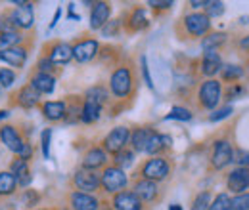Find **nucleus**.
I'll use <instances>...</instances> for the list:
<instances>
[{
	"instance_id": "obj_2",
	"label": "nucleus",
	"mask_w": 249,
	"mask_h": 210,
	"mask_svg": "<svg viewBox=\"0 0 249 210\" xmlns=\"http://www.w3.org/2000/svg\"><path fill=\"white\" fill-rule=\"evenodd\" d=\"M14 4L18 6L14 12H12V19H14V25L16 29L23 31V29H31L33 23H35V12H33V4L31 2H21V0H14Z\"/></svg>"
},
{
	"instance_id": "obj_40",
	"label": "nucleus",
	"mask_w": 249,
	"mask_h": 210,
	"mask_svg": "<svg viewBox=\"0 0 249 210\" xmlns=\"http://www.w3.org/2000/svg\"><path fill=\"white\" fill-rule=\"evenodd\" d=\"M232 210H249V193H242L232 199Z\"/></svg>"
},
{
	"instance_id": "obj_20",
	"label": "nucleus",
	"mask_w": 249,
	"mask_h": 210,
	"mask_svg": "<svg viewBox=\"0 0 249 210\" xmlns=\"http://www.w3.org/2000/svg\"><path fill=\"white\" fill-rule=\"evenodd\" d=\"M109 17V4L107 2H96L90 14V27L92 29H102L107 23Z\"/></svg>"
},
{
	"instance_id": "obj_55",
	"label": "nucleus",
	"mask_w": 249,
	"mask_h": 210,
	"mask_svg": "<svg viewBox=\"0 0 249 210\" xmlns=\"http://www.w3.org/2000/svg\"><path fill=\"white\" fill-rule=\"evenodd\" d=\"M240 21H242V23H249V16H246V17H242Z\"/></svg>"
},
{
	"instance_id": "obj_3",
	"label": "nucleus",
	"mask_w": 249,
	"mask_h": 210,
	"mask_svg": "<svg viewBox=\"0 0 249 210\" xmlns=\"http://www.w3.org/2000/svg\"><path fill=\"white\" fill-rule=\"evenodd\" d=\"M171 172V166L165 159H150L144 166H142V176L144 180H150V181H161L165 180Z\"/></svg>"
},
{
	"instance_id": "obj_13",
	"label": "nucleus",
	"mask_w": 249,
	"mask_h": 210,
	"mask_svg": "<svg viewBox=\"0 0 249 210\" xmlns=\"http://www.w3.org/2000/svg\"><path fill=\"white\" fill-rule=\"evenodd\" d=\"M98 54V42L96 40H81L73 46V58L79 63H87Z\"/></svg>"
},
{
	"instance_id": "obj_18",
	"label": "nucleus",
	"mask_w": 249,
	"mask_h": 210,
	"mask_svg": "<svg viewBox=\"0 0 249 210\" xmlns=\"http://www.w3.org/2000/svg\"><path fill=\"white\" fill-rule=\"evenodd\" d=\"M142 203H152L156 201L157 197V185L156 181H150V180H140L134 183V191H132Z\"/></svg>"
},
{
	"instance_id": "obj_34",
	"label": "nucleus",
	"mask_w": 249,
	"mask_h": 210,
	"mask_svg": "<svg viewBox=\"0 0 249 210\" xmlns=\"http://www.w3.org/2000/svg\"><path fill=\"white\" fill-rule=\"evenodd\" d=\"M209 207H211V195L207 191H203V193H199L196 197V201L192 205V210H209Z\"/></svg>"
},
{
	"instance_id": "obj_25",
	"label": "nucleus",
	"mask_w": 249,
	"mask_h": 210,
	"mask_svg": "<svg viewBox=\"0 0 249 210\" xmlns=\"http://www.w3.org/2000/svg\"><path fill=\"white\" fill-rule=\"evenodd\" d=\"M18 189V178L8 170L0 172V197H10Z\"/></svg>"
},
{
	"instance_id": "obj_23",
	"label": "nucleus",
	"mask_w": 249,
	"mask_h": 210,
	"mask_svg": "<svg viewBox=\"0 0 249 210\" xmlns=\"http://www.w3.org/2000/svg\"><path fill=\"white\" fill-rule=\"evenodd\" d=\"M42 113H44L46 119L52 120V122L62 120L63 117L67 115V111H65V103H63V101H46V103L42 105Z\"/></svg>"
},
{
	"instance_id": "obj_54",
	"label": "nucleus",
	"mask_w": 249,
	"mask_h": 210,
	"mask_svg": "<svg viewBox=\"0 0 249 210\" xmlns=\"http://www.w3.org/2000/svg\"><path fill=\"white\" fill-rule=\"evenodd\" d=\"M169 210H182V207H178V205H171V209Z\"/></svg>"
},
{
	"instance_id": "obj_57",
	"label": "nucleus",
	"mask_w": 249,
	"mask_h": 210,
	"mask_svg": "<svg viewBox=\"0 0 249 210\" xmlns=\"http://www.w3.org/2000/svg\"><path fill=\"white\" fill-rule=\"evenodd\" d=\"M62 210H67V209H62Z\"/></svg>"
},
{
	"instance_id": "obj_52",
	"label": "nucleus",
	"mask_w": 249,
	"mask_h": 210,
	"mask_svg": "<svg viewBox=\"0 0 249 210\" xmlns=\"http://www.w3.org/2000/svg\"><path fill=\"white\" fill-rule=\"evenodd\" d=\"M6 117H10V111H8V109H2V111H0V120L6 119Z\"/></svg>"
},
{
	"instance_id": "obj_33",
	"label": "nucleus",
	"mask_w": 249,
	"mask_h": 210,
	"mask_svg": "<svg viewBox=\"0 0 249 210\" xmlns=\"http://www.w3.org/2000/svg\"><path fill=\"white\" fill-rule=\"evenodd\" d=\"M209 210H232V199L226 193H220V195H217V199L211 203Z\"/></svg>"
},
{
	"instance_id": "obj_19",
	"label": "nucleus",
	"mask_w": 249,
	"mask_h": 210,
	"mask_svg": "<svg viewBox=\"0 0 249 210\" xmlns=\"http://www.w3.org/2000/svg\"><path fill=\"white\" fill-rule=\"evenodd\" d=\"M29 86H33L38 94H52L56 88V79L52 75H44V73H35L31 77Z\"/></svg>"
},
{
	"instance_id": "obj_27",
	"label": "nucleus",
	"mask_w": 249,
	"mask_h": 210,
	"mask_svg": "<svg viewBox=\"0 0 249 210\" xmlns=\"http://www.w3.org/2000/svg\"><path fill=\"white\" fill-rule=\"evenodd\" d=\"M171 145V138L169 136H161V134H157L154 132V136L150 138V142H148V145H146V153L148 155H156L159 153L161 149H165V147H169Z\"/></svg>"
},
{
	"instance_id": "obj_42",
	"label": "nucleus",
	"mask_w": 249,
	"mask_h": 210,
	"mask_svg": "<svg viewBox=\"0 0 249 210\" xmlns=\"http://www.w3.org/2000/svg\"><path fill=\"white\" fill-rule=\"evenodd\" d=\"M54 63L48 60V58H42V60L38 61V73H44V75H52V71H54Z\"/></svg>"
},
{
	"instance_id": "obj_30",
	"label": "nucleus",
	"mask_w": 249,
	"mask_h": 210,
	"mask_svg": "<svg viewBox=\"0 0 249 210\" xmlns=\"http://www.w3.org/2000/svg\"><path fill=\"white\" fill-rule=\"evenodd\" d=\"M128 27L132 31H140L144 27H148V17H146V12L142 8L134 10L132 16H130V21H128Z\"/></svg>"
},
{
	"instance_id": "obj_12",
	"label": "nucleus",
	"mask_w": 249,
	"mask_h": 210,
	"mask_svg": "<svg viewBox=\"0 0 249 210\" xmlns=\"http://www.w3.org/2000/svg\"><path fill=\"white\" fill-rule=\"evenodd\" d=\"M115 210H142V201L132 191H121L113 197Z\"/></svg>"
},
{
	"instance_id": "obj_17",
	"label": "nucleus",
	"mask_w": 249,
	"mask_h": 210,
	"mask_svg": "<svg viewBox=\"0 0 249 210\" xmlns=\"http://www.w3.org/2000/svg\"><path fill=\"white\" fill-rule=\"evenodd\" d=\"M10 172L18 178V185L27 187L31 183V172H29V162L23 159H14L10 164Z\"/></svg>"
},
{
	"instance_id": "obj_26",
	"label": "nucleus",
	"mask_w": 249,
	"mask_h": 210,
	"mask_svg": "<svg viewBox=\"0 0 249 210\" xmlns=\"http://www.w3.org/2000/svg\"><path fill=\"white\" fill-rule=\"evenodd\" d=\"M220 67H222V63H220V58H218L217 52H205L203 61H201V71H203V75L213 77L215 73L220 71Z\"/></svg>"
},
{
	"instance_id": "obj_50",
	"label": "nucleus",
	"mask_w": 249,
	"mask_h": 210,
	"mask_svg": "<svg viewBox=\"0 0 249 210\" xmlns=\"http://www.w3.org/2000/svg\"><path fill=\"white\" fill-rule=\"evenodd\" d=\"M190 6H194V8H201V6H207V2H203V0H194V2H190Z\"/></svg>"
},
{
	"instance_id": "obj_49",
	"label": "nucleus",
	"mask_w": 249,
	"mask_h": 210,
	"mask_svg": "<svg viewBox=\"0 0 249 210\" xmlns=\"http://www.w3.org/2000/svg\"><path fill=\"white\" fill-rule=\"evenodd\" d=\"M240 164H242V168L249 166V153H244V155H242V159H240Z\"/></svg>"
},
{
	"instance_id": "obj_7",
	"label": "nucleus",
	"mask_w": 249,
	"mask_h": 210,
	"mask_svg": "<svg viewBox=\"0 0 249 210\" xmlns=\"http://www.w3.org/2000/svg\"><path fill=\"white\" fill-rule=\"evenodd\" d=\"M75 187L81 191V193H94V191H98V187H100V178H98V174H94L92 170H87V168H81V170H77L75 172Z\"/></svg>"
},
{
	"instance_id": "obj_11",
	"label": "nucleus",
	"mask_w": 249,
	"mask_h": 210,
	"mask_svg": "<svg viewBox=\"0 0 249 210\" xmlns=\"http://www.w3.org/2000/svg\"><path fill=\"white\" fill-rule=\"evenodd\" d=\"M12 97H14V103L23 107V109H31V107H35L40 101V94L35 90L33 86H29V84L23 86L21 90H18Z\"/></svg>"
},
{
	"instance_id": "obj_31",
	"label": "nucleus",
	"mask_w": 249,
	"mask_h": 210,
	"mask_svg": "<svg viewBox=\"0 0 249 210\" xmlns=\"http://www.w3.org/2000/svg\"><path fill=\"white\" fill-rule=\"evenodd\" d=\"M224 40H226V34L224 32H213V34H209V36L203 38L201 46H203L205 52H215V48L220 46Z\"/></svg>"
},
{
	"instance_id": "obj_29",
	"label": "nucleus",
	"mask_w": 249,
	"mask_h": 210,
	"mask_svg": "<svg viewBox=\"0 0 249 210\" xmlns=\"http://www.w3.org/2000/svg\"><path fill=\"white\" fill-rule=\"evenodd\" d=\"M100 113H102V105H98L94 101H85L83 111H81V120L83 122H94V120L100 119Z\"/></svg>"
},
{
	"instance_id": "obj_47",
	"label": "nucleus",
	"mask_w": 249,
	"mask_h": 210,
	"mask_svg": "<svg viewBox=\"0 0 249 210\" xmlns=\"http://www.w3.org/2000/svg\"><path fill=\"white\" fill-rule=\"evenodd\" d=\"M148 6H154V8H169V6H173V2H157V0H150Z\"/></svg>"
},
{
	"instance_id": "obj_28",
	"label": "nucleus",
	"mask_w": 249,
	"mask_h": 210,
	"mask_svg": "<svg viewBox=\"0 0 249 210\" xmlns=\"http://www.w3.org/2000/svg\"><path fill=\"white\" fill-rule=\"evenodd\" d=\"M21 42H23V34H21L19 31L0 32V50H8V48L21 46Z\"/></svg>"
},
{
	"instance_id": "obj_21",
	"label": "nucleus",
	"mask_w": 249,
	"mask_h": 210,
	"mask_svg": "<svg viewBox=\"0 0 249 210\" xmlns=\"http://www.w3.org/2000/svg\"><path fill=\"white\" fill-rule=\"evenodd\" d=\"M48 60L52 61L54 65H65V63H69V61L73 60V48H71L69 44L60 42V44H56V46L52 48Z\"/></svg>"
},
{
	"instance_id": "obj_14",
	"label": "nucleus",
	"mask_w": 249,
	"mask_h": 210,
	"mask_svg": "<svg viewBox=\"0 0 249 210\" xmlns=\"http://www.w3.org/2000/svg\"><path fill=\"white\" fill-rule=\"evenodd\" d=\"M249 187V170L248 168H236L230 172L228 176V189L234 191V193H244V189Z\"/></svg>"
},
{
	"instance_id": "obj_6",
	"label": "nucleus",
	"mask_w": 249,
	"mask_h": 210,
	"mask_svg": "<svg viewBox=\"0 0 249 210\" xmlns=\"http://www.w3.org/2000/svg\"><path fill=\"white\" fill-rule=\"evenodd\" d=\"M128 138H130L128 128H124V126H117V128H113V130L106 136V140H104V149L117 155V153H119V151H123L124 145L128 144Z\"/></svg>"
},
{
	"instance_id": "obj_58",
	"label": "nucleus",
	"mask_w": 249,
	"mask_h": 210,
	"mask_svg": "<svg viewBox=\"0 0 249 210\" xmlns=\"http://www.w3.org/2000/svg\"><path fill=\"white\" fill-rule=\"evenodd\" d=\"M106 210H109V209H106Z\"/></svg>"
},
{
	"instance_id": "obj_59",
	"label": "nucleus",
	"mask_w": 249,
	"mask_h": 210,
	"mask_svg": "<svg viewBox=\"0 0 249 210\" xmlns=\"http://www.w3.org/2000/svg\"><path fill=\"white\" fill-rule=\"evenodd\" d=\"M0 88H2V86H0Z\"/></svg>"
},
{
	"instance_id": "obj_44",
	"label": "nucleus",
	"mask_w": 249,
	"mask_h": 210,
	"mask_svg": "<svg viewBox=\"0 0 249 210\" xmlns=\"http://www.w3.org/2000/svg\"><path fill=\"white\" fill-rule=\"evenodd\" d=\"M21 199H23V203H25L27 207H35L36 201H38V195H36L35 191H31V189H25L23 195H21Z\"/></svg>"
},
{
	"instance_id": "obj_41",
	"label": "nucleus",
	"mask_w": 249,
	"mask_h": 210,
	"mask_svg": "<svg viewBox=\"0 0 249 210\" xmlns=\"http://www.w3.org/2000/svg\"><path fill=\"white\" fill-rule=\"evenodd\" d=\"M207 10H209V16L211 17H217V16H222L224 4L222 2H207Z\"/></svg>"
},
{
	"instance_id": "obj_5",
	"label": "nucleus",
	"mask_w": 249,
	"mask_h": 210,
	"mask_svg": "<svg viewBox=\"0 0 249 210\" xmlns=\"http://www.w3.org/2000/svg\"><path fill=\"white\" fill-rule=\"evenodd\" d=\"M109 86H111V92H113L117 97L128 96V92L132 88L130 71H128L126 67H119L117 71H113V75H111V79H109Z\"/></svg>"
},
{
	"instance_id": "obj_53",
	"label": "nucleus",
	"mask_w": 249,
	"mask_h": 210,
	"mask_svg": "<svg viewBox=\"0 0 249 210\" xmlns=\"http://www.w3.org/2000/svg\"><path fill=\"white\" fill-rule=\"evenodd\" d=\"M69 10L73 12V4H69ZM71 17H73V19H79V16H75V14H71Z\"/></svg>"
},
{
	"instance_id": "obj_10",
	"label": "nucleus",
	"mask_w": 249,
	"mask_h": 210,
	"mask_svg": "<svg viewBox=\"0 0 249 210\" xmlns=\"http://www.w3.org/2000/svg\"><path fill=\"white\" fill-rule=\"evenodd\" d=\"M184 25H186L190 34L201 36V34H205L209 31L211 21H209V16H205V14H190V16H186V19H184Z\"/></svg>"
},
{
	"instance_id": "obj_4",
	"label": "nucleus",
	"mask_w": 249,
	"mask_h": 210,
	"mask_svg": "<svg viewBox=\"0 0 249 210\" xmlns=\"http://www.w3.org/2000/svg\"><path fill=\"white\" fill-rule=\"evenodd\" d=\"M0 142L12 151V153H16V155H19L21 149L25 147V144H27V142L21 138L19 130H18L16 126H12V124L0 126Z\"/></svg>"
},
{
	"instance_id": "obj_15",
	"label": "nucleus",
	"mask_w": 249,
	"mask_h": 210,
	"mask_svg": "<svg viewBox=\"0 0 249 210\" xmlns=\"http://www.w3.org/2000/svg\"><path fill=\"white\" fill-rule=\"evenodd\" d=\"M232 161V147L226 140H218L213 149V166L215 168H224Z\"/></svg>"
},
{
	"instance_id": "obj_43",
	"label": "nucleus",
	"mask_w": 249,
	"mask_h": 210,
	"mask_svg": "<svg viewBox=\"0 0 249 210\" xmlns=\"http://www.w3.org/2000/svg\"><path fill=\"white\" fill-rule=\"evenodd\" d=\"M117 31H119V21H107V23L102 27L104 36H115Z\"/></svg>"
},
{
	"instance_id": "obj_46",
	"label": "nucleus",
	"mask_w": 249,
	"mask_h": 210,
	"mask_svg": "<svg viewBox=\"0 0 249 210\" xmlns=\"http://www.w3.org/2000/svg\"><path fill=\"white\" fill-rule=\"evenodd\" d=\"M142 75H144L146 84L154 90V82H152V77H150V69H148V61H146V58H142Z\"/></svg>"
},
{
	"instance_id": "obj_22",
	"label": "nucleus",
	"mask_w": 249,
	"mask_h": 210,
	"mask_svg": "<svg viewBox=\"0 0 249 210\" xmlns=\"http://www.w3.org/2000/svg\"><path fill=\"white\" fill-rule=\"evenodd\" d=\"M106 161H107L106 151L100 149V147H94V149H90L85 155V159H83V168H87V170L100 168V166H104Z\"/></svg>"
},
{
	"instance_id": "obj_9",
	"label": "nucleus",
	"mask_w": 249,
	"mask_h": 210,
	"mask_svg": "<svg viewBox=\"0 0 249 210\" xmlns=\"http://www.w3.org/2000/svg\"><path fill=\"white\" fill-rule=\"evenodd\" d=\"M29 56V50L23 48V46H16V48H8V50H0V61H4L6 65L10 67H16V69H21L27 61Z\"/></svg>"
},
{
	"instance_id": "obj_45",
	"label": "nucleus",
	"mask_w": 249,
	"mask_h": 210,
	"mask_svg": "<svg viewBox=\"0 0 249 210\" xmlns=\"http://www.w3.org/2000/svg\"><path fill=\"white\" fill-rule=\"evenodd\" d=\"M230 115H232V107H222V109H218L217 113H213L209 119L213 120V122H217V120L226 119V117H230Z\"/></svg>"
},
{
	"instance_id": "obj_51",
	"label": "nucleus",
	"mask_w": 249,
	"mask_h": 210,
	"mask_svg": "<svg viewBox=\"0 0 249 210\" xmlns=\"http://www.w3.org/2000/svg\"><path fill=\"white\" fill-rule=\"evenodd\" d=\"M240 46H242V48H246V50H249V36H246V38L240 42Z\"/></svg>"
},
{
	"instance_id": "obj_36",
	"label": "nucleus",
	"mask_w": 249,
	"mask_h": 210,
	"mask_svg": "<svg viewBox=\"0 0 249 210\" xmlns=\"http://www.w3.org/2000/svg\"><path fill=\"white\" fill-rule=\"evenodd\" d=\"M242 75H244V69L238 67V65H226V67L222 69L224 81H236V79H240Z\"/></svg>"
},
{
	"instance_id": "obj_24",
	"label": "nucleus",
	"mask_w": 249,
	"mask_h": 210,
	"mask_svg": "<svg viewBox=\"0 0 249 210\" xmlns=\"http://www.w3.org/2000/svg\"><path fill=\"white\" fill-rule=\"evenodd\" d=\"M154 136V130L152 128H138L130 134V144H132V149L134 151H144L150 138Z\"/></svg>"
},
{
	"instance_id": "obj_48",
	"label": "nucleus",
	"mask_w": 249,
	"mask_h": 210,
	"mask_svg": "<svg viewBox=\"0 0 249 210\" xmlns=\"http://www.w3.org/2000/svg\"><path fill=\"white\" fill-rule=\"evenodd\" d=\"M60 17H62V10L58 8V10H56V14H54V19L50 21V27H48V29H54V27H56V23L60 21Z\"/></svg>"
},
{
	"instance_id": "obj_8",
	"label": "nucleus",
	"mask_w": 249,
	"mask_h": 210,
	"mask_svg": "<svg viewBox=\"0 0 249 210\" xmlns=\"http://www.w3.org/2000/svg\"><path fill=\"white\" fill-rule=\"evenodd\" d=\"M220 99V84L217 81H207L199 88V101L205 109H215Z\"/></svg>"
},
{
	"instance_id": "obj_56",
	"label": "nucleus",
	"mask_w": 249,
	"mask_h": 210,
	"mask_svg": "<svg viewBox=\"0 0 249 210\" xmlns=\"http://www.w3.org/2000/svg\"><path fill=\"white\" fill-rule=\"evenodd\" d=\"M36 210H44V209H36Z\"/></svg>"
},
{
	"instance_id": "obj_1",
	"label": "nucleus",
	"mask_w": 249,
	"mask_h": 210,
	"mask_svg": "<svg viewBox=\"0 0 249 210\" xmlns=\"http://www.w3.org/2000/svg\"><path fill=\"white\" fill-rule=\"evenodd\" d=\"M126 174H124L123 168H117V166H109L104 170L102 178H100V183L104 185V189L107 193H121V189H124L126 185Z\"/></svg>"
},
{
	"instance_id": "obj_39",
	"label": "nucleus",
	"mask_w": 249,
	"mask_h": 210,
	"mask_svg": "<svg viewBox=\"0 0 249 210\" xmlns=\"http://www.w3.org/2000/svg\"><path fill=\"white\" fill-rule=\"evenodd\" d=\"M50 138H52V130H50V128L42 130V134H40V145H42V155H44V159L50 157Z\"/></svg>"
},
{
	"instance_id": "obj_35",
	"label": "nucleus",
	"mask_w": 249,
	"mask_h": 210,
	"mask_svg": "<svg viewBox=\"0 0 249 210\" xmlns=\"http://www.w3.org/2000/svg\"><path fill=\"white\" fill-rule=\"evenodd\" d=\"M16 82V73L8 67H2L0 69V86L2 88H10L12 84Z\"/></svg>"
},
{
	"instance_id": "obj_38",
	"label": "nucleus",
	"mask_w": 249,
	"mask_h": 210,
	"mask_svg": "<svg viewBox=\"0 0 249 210\" xmlns=\"http://www.w3.org/2000/svg\"><path fill=\"white\" fill-rule=\"evenodd\" d=\"M132 151H119L117 157H115V166L117 168H123V166H130L132 164Z\"/></svg>"
},
{
	"instance_id": "obj_37",
	"label": "nucleus",
	"mask_w": 249,
	"mask_h": 210,
	"mask_svg": "<svg viewBox=\"0 0 249 210\" xmlns=\"http://www.w3.org/2000/svg\"><path fill=\"white\" fill-rule=\"evenodd\" d=\"M169 120H190L192 119V113L188 111L186 107H173L171 113L167 115Z\"/></svg>"
},
{
	"instance_id": "obj_32",
	"label": "nucleus",
	"mask_w": 249,
	"mask_h": 210,
	"mask_svg": "<svg viewBox=\"0 0 249 210\" xmlns=\"http://www.w3.org/2000/svg\"><path fill=\"white\" fill-rule=\"evenodd\" d=\"M106 97H107V92L104 90L102 86H92L87 92V101H94L98 105H102L106 101Z\"/></svg>"
},
{
	"instance_id": "obj_16",
	"label": "nucleus",
	"mask_w": 249,
	"mask_h": 210,
	"mask_svg": "<svg viewBox=\"0 0 249 210\" xmlns=\"http://www.w3.org/2000/svg\"><path fill=\"white\" fill-rule=\"evenodd\" d=\"M69 201H71V207H73V210H98V209H100L98 199H96V197H92V195H89V193L75 191V193H71Z\"/></svg>"
}]
</instances>
